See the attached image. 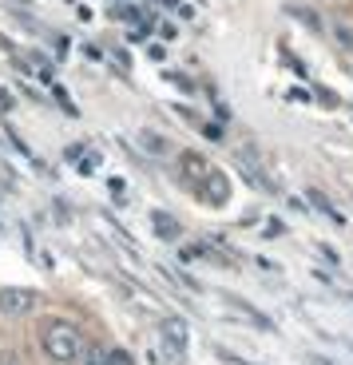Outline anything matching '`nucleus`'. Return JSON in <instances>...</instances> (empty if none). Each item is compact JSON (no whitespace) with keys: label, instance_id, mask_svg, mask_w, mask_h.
Listing matches in <instances>:
<instances>
[{"label":"nucleus","instance_id":"1","mask_svg":"<svg viewBox=\"0 0 353 365\" xmlns=\"http://www.w3.org/2000/svg\"><path fill=\"white\" fill-rule=\"evenodd\" d=\"M40 346H44V354L52 357L56 365H72L76 357L83 354L80 329L68 326V322H52V326H44V334H40Z\"/></svg>","mask_w":353,"mask_h":365},{"label":"nucleus","instance_id":"2","mask_svg":"<svg viewBox=\"0 0 353 365\" xmlns=\"http://www.w3.org/2000/svg\"><path fill=\"white\" fill-rule=\"evenodd\" d=\"M32 302H36V294H28V290H0V314L20 318V314L32 310Z\"/></svg>","mask_w":353,"mask_h":365},{"label":"nucleus","instance_id":"3","mask_svg":"<svg viewBox=\"0 0 353 365\" xmlns=\"http://www.w3.org/2000/svg\"><path fill=\"white\" fill-rule=\"evenodd\" d=\"M163 346L171 349V357L187 354V326H183L179 318H167L163 322Z\"/></svg>","mask_w":353,"mask_h":365},{"label":"nucleus","instance_id":"4","mask_svg":"<svg viewBox=\"0 0 353 365\" xmlns=\"http://www.w3.org/2000/svg\"><path fill=\"white\" fill-rule=\"evenodd\" d=\"M151 227H155V235L171 238V242H175V238L183 235V227H179V222L171 219V215H163V210H159V215H155V219H151Z\"/></svg>","mask_w":353,"mask_h":365},{"label":"nucleus","instance_id":"5","mask_svg":"<svg viewBox=\"0 0 353 365\" xmlns=\"http://www.w3.org/2000/svg\"><path fill=\"white\" fill-rule=\"evenodd\" d=\"M183 171H195V179H207L210 167H207V159H203V155H195V151H190V155H183Z\"/></svg>","mask_w":353,"mask_h":365},{"label":"nucleus","instance_id":"6","mask_svg":"<svg viewBox=\"0 0 353 365\" xmlns=\"http://www.w3.org/2000/svg\"><path fill=\"white\" fill-rule=\"evenodd\" d=\"M207 199H215V202L227 199V179H222V175H215V171H210V182H207Z\"/></svg>","mask_w":353,"mask_h":365},{"label":"nucleus","instance_id":"7","mask_svg":"<svg viewBox=\"0 0 353 365\" xmlns=\"http://www.w3.org/2000/svg\"><path fill=\"white\" fill-rule=\"evenodd\" d=\"M108 365H135L127 349H108Z\"/></svg>","mask_w":353,"mask_h":365},{"label":"nucleus","instance_id":"8","mask_svg":"<svg viewBox=\"0 0 353 365\" xmlns=\"http://www.w3.org/2000/svg\"><path fill=\"white\" fill-rule=\"evenodd\" d=\"M143 143H147V151H155V155H163V151H167V143H163L159 135H147Z\"/></svg>","mask_w":353,"mask_h":365},{"label":"nucleus","instance_id":"9","mask_svg":"<svg viewBox=\"0 0 353 365\" xmlns=\"http://www.w3.org/2000/svg\"><path fill=\"white\" fill-rule=\"evenodd\" d=\"M337 40H342V44H349V48H353V28L337 24Z\"/></svg>","mask_w":353,"mask_h":365}]
</instances>
